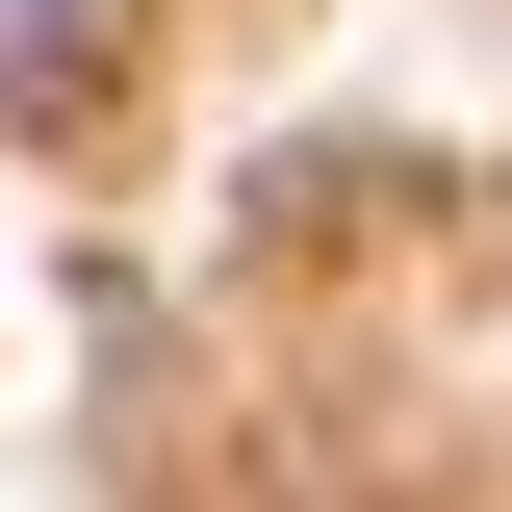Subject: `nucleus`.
Masks as SVG:
<instances>
[{"label": "nucleus", "mask_w": 512, "mask_h": 512, "mask_svg": "<svg viewBox=\"0 0 512 512\" xmlns=\"http://www.w3.org/2000/svg\"><path fill=\"white\" fill-rule=\"evenodd\" d=\"M103 77V0H0V103H77Z\"/></svg>", "instance_id": "f257e3e1"}]
</instances>
